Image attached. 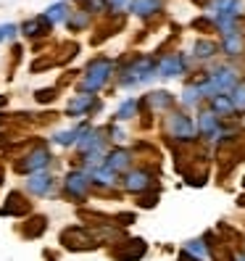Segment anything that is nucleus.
Instances as JSON below:
<instances>
[{
	"mask_svg": "<svg viewBox=\"0 0 245 261\" xmlns=\"http://www.w3.org/2000/svg\"><path fill=\"white\" fill-rule=\"evenodd\" d=\"M164 129H166V135L174 137V140H179V143H193L195 135H198L195 121L187 114H182V111H169L166 114Z\"/></svg>",
	"mask_w": 245,
	"mask_h": 261,
	"instance_id": "f257e3e1",
	"label": "nucleus"
},
{
	"mask_svg": "<svg viewBox=\"0 0 245 261\" xmlns=\"http://www.w3.org/2000/svg\"><path fill=\"white\" fill-rule=\"evenodd\" d=\"M114 71V64L108 58H95L93 64L87 66V71L82 74V82H79V90H85V93L93 95L95 90H100L105 82H108V76Z\"/></svg>",
	"mask_w": 245,
	"mask_h": 261,
	"instance_id": "f03ea898",
	"label": "nucleus"
},
{
	"mask_svg": "<svg viewBox=\"0 0 245 261\" xmlns=\"http://www.w3.org/2000/svg\"><path fill=\"white\" fill-rule=\"evenodd\" d=\"M150 76H156V61L148 58V56H140V58H134L124 71H121V87L143 85V82L150 80Z\"/></svg>",
	"mask_w": 245,
	"mask_h": 261,
	"instance_id": "7ed1b4c3",
	"label": "nucleus"
},
{
	"mask_svg": "<svg viewBox=\"0 0 245 261\" xmlns=\"http://www.w3.org/2000/svg\"><path fill=\"white\" fill-rule=\"evenodd\" d=\"M50 150L45 145H35L32 150L21 156V161H16V172L21 174H37V172H45V169L50 166Z\"/></svg>",
	"mask_w": 245,
	"mask_h": 261,
	"instance_id": "20e7f679",
	"label": "nucleus"
},
{
	"mask_svg": "<svg viewBox=\"0 0 245 261\" xmlns=\"http://www.w3.org/2000/svg\"><path fill=\"white\" fill-rule=\"evenodd\" d=\"M90 174L87 172H82V169H76V172H69L66 174V179H64V193L69 195V198H74V201H82V198L87 195V190H90Z\"/></svg>",
	"mask_w": 245,
	"mask_h": 261,
	"instance_id": "39448f33",
	"label": "nucleus"
},
{
	"mask_svg": "<svg viewBox=\"0 0 245 261\" xmlns=\"http://www.w3.org/2000/svg\"><path fill=\"white\" fill-rule=\"evenodd\" d=\"M61 243L66 245V248H71V251H90V248H95L98 245V240L95 238H90L82 227H69V229H64L61 232Z\"/></svg>",
	"mask_w": 245,
	"mask_h": 261,
	"instance_id": "423d86ee",
	"label": "nucleus"
},
{
	"mask_svg": "<svg viewBox=\"0 0 245 261\" xmlns=\"http://www.w3.org/2000/svg\"><path fill=\"white\" fill-rule=\"evenodd\" d=\"M187 71V58L182 56V53H169V56H164L158 64H156V74L158 76H179V74H185Z\"/></svg>",
	"mask_w": 245,
	"mask_h": 261,
	"instance_id": "0eeeda50",
	"label": "nucleus"
},
{
	"mask_svg": "<svg viewBox=\"0 0 245 261\" xmlns=\"http://www.w3.org/2000/svg\"><path fill=\"white\" fill-rule=\"evenodd\" d=\"M121 188H124L127 193H145L153 188V177L148 169H132V172L124 174V179H121Z\"/></svg>",
	"mask_w": 245,
	"mask_h": 261,
	"instance_id": "6e6552de",
	"label": "nucleus"
},
{
	"mask_svg": "<svg viewBox=\"0 0 245 261\" xmlns=\"http://www.w3.org/2000/svg\"><path fill=\"white\" fill-rule=\"evenodd\" d=\"M198 135L203 137V140H219L222 137V124H219V116L211 114V111H203L198 116V124H195Z\"/></svg>",
	"mask_w": 245,
	"mask_h": 261,
	"instance_id": "1a4fd4ad",
	"label": "nucleus"
},
{
	"mask_svg": "<svg viewBox=\"0 0 245 261\" xmlns=\"http://www.w3.org/2000/svg\"><path fill=\"white\" fill-rule=\"evenodd\" d=\"M103 166L111 169L114 174L127 172V169L132 166V150H127V148H114V150H108V153H105Z\"/></svg>",
	"mask_w": 245,
	"mask_h": 261,
	"instance_id": "9d476101",
	"label": "nucleus"
},
{
	"mask_svg": "<svg viewBox=\"0 0 245 261\" xmlns=\"http://www.w3.org/2000/svg\"><path fill=\"white\" fill-rule=\"evenodd\" d=\"M103 143H105V129L95 127V129H85V135L76 140V148H79L82 156H87V153L103 148Z\"/></svg>",
	"mask_w": 245,
	"mask_h": 261,
	"instance_id": "9b49d317",
	"label": "nucleus"
},
{
	"mask_svg": "<svg viewBox=\"0 0 245 261\" xmlns=\"http://www.w3.org/2000/svg\"><path fill=\"white\" fill-rule=\"evenodd\" d=\"M53 185H56V179L48 172L29 174V179H26V190L32 193V195H50L53 193Z\"/></svg>",
	"mask_w": 245,
	"mask_h": 261,
	"instance_id": "f8f14e48",
	"label": "nucleus"
},
{
	"mask_svg": "<svg viewBox=\"0 0 245 261\" xmlns=\"http://www.w3.org/2000/svg\"><path fill=\"white\" fill-rule=\"evenodd\" d=\"M95 95H90V93H82V95H74L71 103L66 106V116H87L90 111L95 109Z\"/></svg>",
	"mask_w": 245,
	"mask_h": 261,
	"instance_id": "ddd939ff",
	"label": "nucleus"
},
{
	"mask_svg": "<svg viewBox=\"0 0 245 261\" xmlns=\"http://www.w3.org/2000/svg\"><path fill=\"white\" fill-rule=\"evenodd\" d=\"M145 251H148V245H145L143 240H127L124 248L114 251V256H116L119 261H137V258L145 256Z\"/></svg>",
	"mask_w": 245,
	"mask_h": 261,
	"instance_id": "4468645a",
	"label": "nucleus"
},
{
	"mask_svg": "<svg viewBox=\"0 0 245 261\" xmlns=\"http://www.w3.org/2000/svg\"><path fill=\"white\" fill-rule=\"evenodd\" d=\"M87 174H90V182L98 185V188H114L116 185V174L105 166H95V169H90Z\"/></svg>",
	"mask_w": 245,
	"mask_h": 261,
	"instance_id": "2eb2a0df",
	"label": "nucleus"
},
{
	"mask_svg": "<svg viewBox=\"0 0 245 261\" xmlns=\"http://www.w3.org/2000/svg\"><path fill=\"white\" fill-rule=\"evenodd\" d=\"M0 214L3 217H19V214H29V203L24 201V195H19V193H11L8 195V206H3L0 208Z\"/></svg>",
	"mask_w": 245,
	"mask_h": 261,
	"instance_id": "dca6fc26",
	"label": "nucleus"
},
{
	"mask_svg": "<svg viewBox=\"0 0 245 261\" xmlns=\"http://www.w3.org/2000/svg\"><path fill=\"white\" fill-rule=\"evenodd\" d=\"M143 103H148L153 111H166V109H172L174 98H172V93H164V90H156V93L145 95V100H143Z\"/></svg>",
	"mask_w": 245,
	"mask_h": 261,
	"instance_id": "f3484780",
	"label": "nucleus"
},
{
	"mask_svg": "<svg viewBox=\"0 0 245 261\" xmlns=\"http://www.w3.org/2000/svg\"><path fill=\"white\" fill-rule=\"evenodd\" d=\"M129 11L134 16H153L156 11H161V0H132Z\"/></svg>",
	"mask_w": 245,
	"mask_h": 261,
	"instance_id": "a211bd4d",
	"label": "nucleus"
},
{
	"mask_svg": "<svg viewBox=\"0 0 245 261\" xmlns=\"http://www.w3.org/2000/svg\"><path fill=\"white\" fill-rule=\"evenodd\" d=\"M85 124L82 127H74V129H64V132H56V137H53V143H58L61 148H66V145H74L79 137L85 135Z\"/></svg>",
	"mask_w": 245,
	"mask_h": 261,
	"instance_id": "6ab92c4d",
	"label": "nucleus"
},
{
	"mask_svg": "<svg viewBox=\"0 0 245 261\" xmlns=\"http://www.w3.org/2000/svg\"><path fill=\"white\" fill-rule=\"evenodd\" d=\"M211 114H216V116L235 114V106H232V100H229V95H213L211 98Z\"/></svg>",
	"mask_w": 245,
	"mask_h": 261,
	"instance_id": "aec40b11",
	"label": "nucleus"
},
{
	"mask_svg": "<svg viewBox=\"0 0 245 261\" xmlns=\"http://www.w3.org/2000/svg\"><path fill=\"white\" fill-rule=\"evenodd\" d=\"M242 50V35L240 29H235V32H227L224 35V53L227 56H237Z\"/></svg>",
	"mask_w": 245,
	"mask_h": 261,
	"instance_id": "412c9836",
	"label": "nucleus"
},
{
	"mask_svg": "<svg viewBox=\"0 0 245 261\" xmlns=\"http://www.w3.org/2000/svg\"><path fill=\"white\" fill-rule=\"evenodd\" d=\"M45 19H48L50 24L66 21V19H69V6H66V3H56V6H50L48 11H45Z\"/></svg>",
	"mask_w": 245,
	"mask_h": 261,
	"instance_id": "4be33fe9",
	"label": "nucleus"
},
{
	"mask_svg": "<svg viewBox=\"0 0 245 261\" xmlns=\"http://www.w3.org/2000/svg\"><path fill=\"white\" fill-rule=\"evenodd\" d=\"M201 100H203V93H201V87L190 82V85L185 87V93H182V103H185L187 109H195V106L201 103Z\"/></svg>",
	"mask_w": 245,
	"mask_h": 261,
	"instance_id": "5701e85b",
	"label": "nucleus"
},
{
	"mask_svg": "<svg viewBox=\"0 0 245 261\" xmlns=\"http://www.w3.org/2000/svg\"><path fill=\"white\" fill-rule=\"evenodd\" d=\"M193 56L195 58H211V56H216V45H213L211 40H198L195 45H193Z\"/></svg>",
	"mask_w": 245,
	"mask_h": 261,
	"instance_id": "b1692460",
	"label": "nucleus"
},
{
	"mask_svg": "<svg viewBox=\"0 0 245 261\" xmlns=\"http://www.w3.org/2000/svg\"><path fill=\"white\" fill-rule=\"evenodd\" d=\"M48 24H50V21L45 19V16H42V19H29V21L21 27V32L29 35V37H35V35H42L45 29H48Z\"/></svg>",
	"mask_w": 245,
	"mask_h": 261,
	"instance_id": "393cba45",
	"label": "nucleus"
},
{
	"mask_svg": "<svg viewBox=\"0 0 245 261\" xmlns=\"http://www.w3.org/2000/svg\"><path fill=\"white\" fill-rule=\"evenodd\" d=\"M229 100H232V106H235L237 114H245V85H242V82H237V87L229 93Z\"/></svg>",
	"mask_w": 245,
	"mask_h": 261,
	"instance_id": "a878e982",
	"label": "nucleus"
},
{
	"mask_svg": "<svg viewBox=\"0 0 245 261\" xmlns=\"http://www.w3.org/2000/svg\"><path fill=\"white\" fill-rule=\"evenodd\" d=\"M134 114H137V100H134V98H127L124 103L119 106V111H116V119H119V121H124V119H132Z\"/></svg>",
	"mask_w": 245,
	"mask_h": 261,
	"instance_id": "bb28decb",
	"label": "nucleus"
},
{
	"mask_svg": "<svg viewBox=\"0 0 245 261\" xmlns=\"http://www.w3.org/2000/svg\"><path fill=\"white\" fill-rule=\"evenodd\" d=\"M185 251L193 253V256H198V258H203V256L208 253L206 240H201V238H198V240H187V243H185Z\"/></svg>",
	"mask_w": 245,
	"mask_h": 261,
	"instance_id": "cd10ccee",
	"label": "nucleus"
},
{
	"mask_svg": "<svg viewBox=\"0 0 245 261\" xmlns=\"http://www.w3.org/2000/svg\"><path fill=\"white\" fill-rule=\"evenodd\" d=\"M82 6L90 13H103L105 8H108V0H82Z\"/></svg>",
	"mask_w": 245,
	"mask_h": 261,
	"instance_id": "c85d7f7f",
	"label": "nucleus"
},
{
	"mask_svg": "<svg viewBox=\"0 0 245 261\" xmlns=\"http://www.w3.org/2000/svg\"><path fill=\"white\" fill-rule=\"evenodd\" d=\"M13 35H16V27H13V24H3V27H0V42L11 40Z\"/></svg>",
	"mask_w": 245,
	"mask_h": 261,
	"instance_id": "c756f323",
	"label": "nucleus"
},
{
	"mask_svg": "<svg viewBox=\"0 0 245 261\" xmlns=\"http://www.w3.org/2000/svg\"><path fill=\"white\" fill-rule=\"evenodd\" d=\"M108 135H111V140H116V143H124V140H127V132L121 129V127H111Z\"/></svg>",
	"mask_w": 245,
	"mask_h": 261,
	"instance_id": "7c9ffc66",
	"label": "nucleus"
},
{
	"mask_svg": "<svg viewBox=\"0 0 245 261\" xmlns=\"http://www.w3.org/2000/svg\"><path fill=\"white\" fill-rule=\"evenodd\" d=\"M35 98H37V103H50L56 98V93H53V90H40Z\"/></svg>",
	"mask_w": 245,
	"mask_h": 261,
	"instance_id": "2f4dec72",
	"label": "nucleus"
},
{
	"mask_svg": "<svg viewBox=\"0 0 245 261\" xmlns=\"http://www.w3.org/2000/svg\"><path fill=\"white\" fill-rule=\"evenodd\" d=\"M156 201H158L156 195H148V198H140V206H143V208H145V206L150 208V206H156Z\"/></svg>",
	"mask_w": 245,
	"mask_h": 261,
	"instance_id": "473e14b6",
	"label": "nucleus"
},
{
	"mask_svg": "<svg viewBox=\"0 0 245 261\" xmlns=\"http://www.w3.org/2000/svg\"><path fill=\"white\" fill-rule=\"evenodd\" d=\"M179 261H203V258H198V256H193V253H187V251H182V253H179Z\"/></svg>",
	"mask_w": 245,
	"mask_h": 261,
	"instance_id": "72a5a7b5",
	"label": "nucleus"
},
{
	"mask_svg": "<svg viewBox=\"0 0 245 261\" xmlns=\"http://www.w3.org/2000/svg\"><path fill=\"white\" fill-rule=\"evenodd\" d=\"M108 3H111V8H116V11H121V8H124V6H127V0H108Z\"/></svg>",
	"mask_w": 245,
	"mask_h": 261,
	"instance_id": "f704fd0d",
	"label": "nucleus"
},
{
	"mask_svg": "<svg viewBox=\"0 0 245 261\" xmlns=\"http://www.w3.org/2000/svg\"><path fill=\"white\" fill-rule=\"evenodd\" d=\"M235 261H245V253H240V256H235Z\"/></svg>",
	"mask_w": 245,
	"mask_h": 261,
	"instance_id": "c9c22d12",
	"label": "nucleus"
},
{
	"mask_svg": "<svg viewBox=\"0 0 245 261\" xmlns=\"http://www.w3.org/2000/svg\"><path fill=\"white\" fill-rule=\"evenodd\" d=\"M0 185H3V169H0Z\"/></svg>",
	"mask_w": 245,
	"mask_h": 261,
	"instance_id": "e433bc0d",
	"label": "nucleus"
}]
</instances>
